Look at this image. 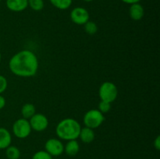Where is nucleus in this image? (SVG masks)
<instances>
[{
	"mask_svg": "<svg viewBox=\"0 0 160 159\" xmlns=\"http://www.w3.org/2000/svg\"><path fill=\"white\" fill-rule=\"evenodd\" d=\"M84 2H92L93 0H84Z\"/></svg>",
	"mask_w": 160,
	"mask_h": 159,
	"instance_id": "393cba45",
	"label": "nucleus"
},
{
	"mask_svg": "<svg viewBox=\"0 0 160 159\" xmlns=\"http://www.w3.org/2000/svg\"><path fill=\"white\" fill-rule=\"evenodd\" d=\"M8 87V81L2 75H0V94L4 93Z\"/></svg>",
	"mask_w": 160,
	"mask_h": 159,
	"instance_id": "412c9836",
	"label": "nucleus"
},
{
	"mask_svg": "<svg viewBox=\"0 0 160 159\" xmlns=\"http://www.w3.org/2000/svg\"><path fill=\"white\" fill-rule=\"evenodd\" d=\"M49 1L54 7L61 10L67 9L72 4V0H49Z\"/></svg>",
	"mask_w": 160,
	"mask_h": 159,
	"instance_id": "dca6fc26",
	"label": "nucleus"
},
{
	"mask_svg": "<svg viewBox=\"0 0 160 159\" xmlns=\"http://www.w3.org/2000/svg\"><path fill=\"white\" fill-rule=\"evenodd\" d=\"M0 2H1V0H0Z\"/></svg>",
	"mask_w": 160,
	"mask_h": 159,
	"instance_id": "cd10ccee",
	"label": "nucleus"
},
{
	"mask_svg": "<svg viewBox=\"0 0 160 159\" xmlns=\"http://www.w3.org/2000/svg\"><path fill=\"white\" fill-rule=\"evenodd\" d=\"M81 126L76 119L66 118L59 122L56 127V133L59 140H72L79 137Z\"/></svg>",
	"mask_w": 160,
	"mask_h": 159,
	"instance_id": "f03ea898",
	"label": "nucleus"
},
{
	"mask_svg": "<svg viewBox=\"0 0 160 159\" xmlns=\"http://www.w3.org/2000/svg\"><path fill=\"white\" fill-rule=\"evenodd\" d=\"M53 157L45 151H38L34 153L31 159H52Z\"/></svg>",
	"mask_w": 160,
	"mask_h": 159,
	"instance_id": "6ab92c4d",
	"label": "nucleus"
},
{
	"mask_svg": "<svg viewBox=\"0 0 160 159\" xmlns=\"http://www.w3.org/2000/svg\"><path fill=\"white\" fill-rule=\"evenodd\" d=\"M80 151L79 143L77 141V140H68L66 145L64 146V152L68 156L73 157L77 155Z\"/></svg>",
	"mask_w": 160,
	"mask_h": 159,
	"instance_id": "ddd939ff",
	"label": "nucleus"
},
{
	"mask_svg": "<svg viewBox=\"0 0 160 159\" xmlns=\"http://www.w3.org/2000/svg\"><path fill=\"white\" fill-rule=\"evenodd\" d=\"M153 145H154V147L156 148L157 151H159L160 150V137L159 136H157V137H156V138L155 139Z\"/></svg>",
	"mask_w": 160,
	"mask_h": 159,
	"instance_id": "4be33fe9",
	"label": "nucleus"
},
{
	"mask_svg": "<svg viewBox=\"0 0 160 159\" xmlns=\"http://www.w3.org/2000/svg\"><path fill=\"white\" fill-rule=\"evenodd\" d=\"M84 31L88 34H89V35H94L98 31V26H97V24L94 21L88 20L85 24H84Z\"/></svg>",
	"mask_w": 160,
	"mask_h": 159,
	"instance_id": "f3484780",
	"label": "nucleus"
},
{
	"mask_svg": "<svg viewBox=\"0 0 160 159\" xmlns=\"http://www.w3.org/2000/svg\"><path fill=\"white\" fill-rule=\"evenodd\" d=\"M6 7L12 12H22L28 6V0H6Z\"/></svg>",
	"mask_w": 160,
	"mask_h": 159,
	"instance_id": "1a4fd4ad",
	"label": "nucleus"
},
{
	"mask_svg": "<svg viewBox=\"0 0 160 159\" xmlns=\"http://www.w3.org/2000/svg\"><path fill=\"white\" fill-rule=\"evenodd\" d=\"M1 59H2V54H1V51H0V62H1Z\"/></svg>",
	"mask_w": 160,
	"mask_h": 159,
	"instance_id": "a878e982",
	"label": "nucleus"
},
{
	"mask_svg": "<svg viewBox=\"0 0 160 159\" xmlns=\"http://www.w3.org/2000/svg\"><path fill=\"white\" fill-rule=\"evenodd\" d=\"M70 20L77 25H84L89 20V12L83 7H75L70 12Z\"/></svg>",
	"mask_w": 160,
	"mask_h": 159,
	"instance_id": "6e6552de",
	"label": "nucleus"
},
{
	"mask_svg": "<svg viewBox=\"0 0 160 159\" xmlns=\"http://www.w3.org/2000/svg\"><path fill=\"white\" fill-rule=\"evenodd\" d=\"M12 136L10 132L4 127H0V150H3L10 146Z\"/></svg>",
	"mask_w": 160,
	"mask_h": 159,
	"instance_id": "9b49d317",
	"label": "nucleus"
},
{
	"mask_svg": "<svg viewBox=\"0 0 160 159\" xmlns=\"http://www.w3.org/2000/svg\"><path fill=\"white\" fill-rule=\"evenodd\" d=\"M35 113V106L31 103H26L23 104L21 108V115L23 116L22 118H26V119L29 120Z\"/></svg>",
	"mask_w": 160,
	"mask_h": 159,
	"instance_id": "4468645a",
	"label": "nucleus"
},
{
	"mask_svg": "<svg viewBox=\"0 0 160 159\" xmlns=\"http://www.w3.org/2000/svg\"><path fill=\"white\" fill-rule=\"evenodd\" d=\"M144 14H145V10L142 5L139 2L131 4L129 9V15L132 20H140L143 18Z\"/></svg>",
	"mask_w": 160,
	"mask_h": 159,
	"instance_id": "9d476101",
	"label": "nucleus"
},
{
	"mask_svg": "<svg viewBox=\"0 0 160 159\" xmlns=\"http://www.w3.org/2000/svg\"><path fill=\"white\" fill-rule=\"evenodd\" d=\"M52 159H59V158H52Z\"/></svg>",
	"mask_w": 160,
	"mask_h": 159,
	"instance_id": "bb28decb",
	"label": "nucleus"
},
{
	"mask_svg": "<svg viewBox=\"0 0 160 159\" xmlns=\"http://www.w3.org/2000/svg\"><path fill=\"white\" fill-rule=\"evenodd\" d=\"M98 95L101 101L112 103L117 99L118 96V89L115 84L110 81H106L100 86Z\"/></svg>",
	"mask_w": 160,
	"mask_h": 159,
	"instance_id": "7ed1b4c3",
	"label": "nucleus"
},
{
	"mask_svg": "<svg viewBox=\"0 0 160 159\" xmlns=\"http://www.w3.org/2000/svg\"><path fill=\"white\" fill-rule=\"evenodd\" d=\"M20 149L16 146H10L6 148V156L8 159H19L20 157Z\"/></svg>",
	"mask_w": 160,
	"mask_h": 159,
	"instance_id": "2eb2a0df",
	"label": "nucleus"
},
{
	"mask_svg": "<svg viewBox=\"0 0 160 159\" xmlns=\"http://www.w3.org/2000/svg\"><path fill=\"white\" fill-rule=\"evenodd\" d=\"M104 120V114L102 113L98 109L88 110L83 117V123L84 126L92 129L99 127L103 123Z\"/></svg>",
	"mask_w": 160,
	"mask_h": 159,
	"instance_id": "20e7f679",
	"label": "nucleus"
},
{
	"mask_svg": "<svg viewBox=\"0 0 160 159\" xmlns=\"http://www.w3.org/2000/svg\"><path fill=\"white\" fill-rule=\"evenodd\" d=\"M31 129L29 120L20 118L16 120L12 124V132L17 138L25 139L31 134Z\"/></svg>",
	"mask_w": 160,
	"mask_h": 159,
	"instance_id": "39448f33",
	"label": "nucleus"
},
{
	"mask_svg": "<svg viewBox=\"0 0 160 159\" xmlns=\"http://www.w3.org/2000/svg\"><path fill=\"white\" fill-rule=\"evenodd\" d=\"M6 105V99L2 94H0V109H2Z\"/></svg>",
	"mask_w": 160,
	"mask_h": 159,
	"instance_id": "5701e85b",
	"label": "nucleus"
},
{
	"mask_svg": "<svg viewBox=\"0 0 160 159\" xmlns=\"http://www.w3.org/2000/svg\"><path fill=\"white\" fill-rule=\"evenodd\" d=\"M38 66L37 55L28 49L21 50L14 54L9 62L10 71L19 77L34 76L38 70Z\"/></svg>",
	"mask_w": 160,
	"mask_h": 159,
	"instance_id": "f257e3e1",
	"label": "nucleus"
},
{
	"mask_svg": "<svg viewBox=\"0 0 160 159\" xmlns=\"http://www.w3.org/2000/svg\"><path fill=\"white\" fill-rule=\"evenodd\" d=\"M111 109V103L106 102V101H101L98 104V110L102 114H106L109 112Z\"/></svg>",
	"mask_w": 160,
	"mask_h": 159,
	"instance_id": "aec40b11",
	"label": "nucleus"
},
{
	"mask_svg": "<svg viewBox=\"0 0 160 159\" xmlns=\"http://www.w3.org/2000/svg\"><path fill=\"white\" fill-rule=\"evenodd\" d=\"M95 134L94 132V129H91L88 127H81V131H80L79 137L78 138L81 139V141L84 143H90L93 142L95 140Z\"/></svg>",
	"mask_w": 160,
	"mask_h": 159,
	"instance_id": "f8f14e48",
	"label": "nucleus"
},
{
	"mask_svg": "<svg viewBox=\"0 0 160 159\" xmlns=\"http://www.w3.org/2000/svg\"><path fill=\"white\" fill-rule=\"evenodd\" d=\"M45 151L52 157H59L64 152V145L59 138H50L45 142Z\"/></svg>",
	"mask_w": 160,
	"mask_h": 159,
	"instance_id": "423d86ee",
	"label": "nucleus"
},
{
	"mask_svg": "<svg viewBox=\"0 0 160 159\" xmlns=\"http://www.w3.org/2000/svg\"><path fill=\"white\" fill-rule=\"evenodd\" d=\"M30 125L32 130L36 132H42L48 126V118L44 114L35 113L29 119Z\"/></svg>",
	"mask_w": 160,
	"mask_h": 159,
	"instance_id": "0eeeda50",
	"label": "nucleus"
},
{
	"mask_svg": "<svg viewBox=\"0 0 160 159\" xmlns=\"http://www.w3.org/2000/svg\"><path fill=\"white\" fill-rule=\"evenodd\" d=\"M122 2H123L124 3H127V4H134V3H138L141 1V0H121Z\"/></svg>",
	"mask_w": 160,
	"mask_h": 159,
	"instance_id": "b1692460",
	"label": "nucleus"
},
{
	"mask_svg": "<svg viewBox=\"0 0 160 159\" xmlns=\"http://www.w3.org/2000/svg\"><path fill=\"white\" fill-rule=\"evenodd\" d=\"M28 6L34 11H41L44 8L43 0H28Z\"/></svg>",
	"mask_w": 160,
	"mask_h": 159,
	"instance_id": "a211bd4d",
	"label": "nucleus"
}]
</instances>
